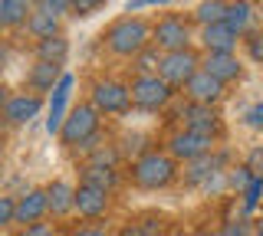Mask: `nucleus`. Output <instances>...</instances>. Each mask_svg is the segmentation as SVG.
Listing matches in <instances>:
<instances>
[{
    "instance_id": "c9c22d12",
    "label": "nucleus",
    "mask_w": 263,
    "mask_h": 236,
    "mask_svg": "<svg viewBox=\"0 0 263 236\" xmlns=\"http://www.w3.org/2000/svg\"><path fill=\"white\" fill-rule=\"evenodd\" d=\"M247 170L250 174H263V148H257L250 154V161H247Z\"/></svg>"
},
{
    "instance_id": "c03bdc74",
    "label": "nucleus",
    "mask_w": 263,
    "mask_h": 236,
    "mask_svg": "<svg viewBox=\"0 0 263 236\" xmlns=\"http://www.w3.org/2000/svg\"><path fill=\"white\" fill-rule=\"evenodd\" d=\"M204 236H208V233H204Z\"/></svg>"
},
{
    "instance_id": "a211bd4d",
    "label": "nucleus",
    "mask_w": 263,
    "mask_h": 236,
    "mask_svg": "<svg viewBox=\"0 0 263 236\" xmlns=\"http://www.w3.org/2000/svg\"><path fill=\"white\" fill-rule=\"evenodd\" d=\"M23 27H27V33L33 39H46V36H56V33H60V17H53V13L36 10V7H33Z\"/></svg>"
},
{
    "instance_id": "79ce46f5",
    "label": "nucleus",
    "mask_w": 263,
    "mask_h": 236,
    "mask_svg": "<svg viewBox=\"0 0 263 236\" xmlns=\"http://www.w3.org/2000/svg\"><path fill=\"white\" fill-rule=\"evenodd\" d=\"M0 27H4V0H0Z\"/></svg>"
},
{
    "instance_id": "72a5a7b5",
    "label": "nucleus",
    "mask_w": 263,
    "mask_h": 236,
    "mask_svg": "<svg viewBox=\"0 0 263 236\" xmlns=\"http://www.w3.org/2000/svg\"><path fill=\"white\" fill-rule=\"evenodd\" d=\"M217 236H250V226H247L243 220H237V223H227Z\"/></svg>"
},
{
    "instance_id": "f704fd0d",
    "label": "nucleus",
    "mask_w": 263,
    "mask_h": 236,
    "mask_svg": "<svg viewBox=\"0 0 263 236\" xmlns=\"http://www.w3.org/2000/svg\"><path fill=\"white\" fill-rule=\"evenodd\" d=\"M20 236H53V226H49V223H40V220H36V223H27V230H23Z\"/></svg>"
},
{
    "instance_id": "e433bc0d",
    "label": "nucleus",
    "mask_w": 263,
    "mask_h": 236,
    "mask_svg": "<svg viewBox=\"0 0 263 236\" xmlns=\"http://www.w3.org/2000/svg\"><path fill=\"white\" fill-rule=\"evenodd\" d=\"M247 125H250V128H263V105H253V109L247 112Z\"/></svg>"
},
{
    "instance_id": "4c0bfd02",
    "label": "nucleus",
    "mask_w": 263,
    "mask_h": 236,
    "mask_svg": "<svg viewBox=\"0 0 263 236\" xmlns=\"http://www.w3.org/2000/svg\"><path fill=\"white\" fill-rule=\"evenodd\" d=\"M112 161H115V151H112V148H102V151H96V154H92V164H105V167H112Z\"/></svg>"
},
{
    "instance_id": "393cba45",
    "label": "nucleus",
    "mask_w": 263,
    "mask_h": 236,
    "mask_svg": "<svg viewBox=\"0 0 263 236\" xmlns=\"http://www.w3.org/2000/svg\"><path fill=\"white\" fill-rule=\"evenodd\" d=\"M33 7L27 0H4V27H23Z\"/></svg>"
},
{
    "instance_id": "f03ea898",
    "label": "nucleus",
    "mask_w": 263,
    "mask_h": 236,
    "mask_svg": "<svg viewBox=\"0 0 263 236\" xmlns=\"http://www.w3.org/2000/svg\"><path fill=\"white\" fill-rule=\"evenodd\" d=\"M175 158L161 151H145L142 158L132 164V184L142 187V190H158V187H168L175 181Z\"/></svg>"
},
{
    "instance_id": "a19ab883",
    "label": "nucleus",
    "mask_w": 263,
    "mask_h": 236,
    "mask_svg": "<svg viewBox=\"0 0 263 236\" xmlns=\"http://www.w3.org/2000/svg\"><path fill=\"white\" fill-rule=\"evenodd\" d=\"M253 233H257V236H263V217L257 220V226H253Z\"/></svg>"
},
{
    "instance_id": "37998d69",
    "label": "nucleus",
    "mask_w": 263,
    "mask_h": 236,
    "mask_svg": "<svg viewBox=\"0 0 263 236\" xmlns=\"http://www.w3.org/2000/svg\"><path fill=\"white\" fill-rule=\"evenodd\" d=\"M7 59V53H4V46H0V62H4Z\"/></svg>"
},
{
    "instance_id": "dca6fc26",
    "label": "nucleus",
    "mask_w": 263,
    "mask_h": 236,
    "mask_svg": "<svg viewBox=\"0 0 263 236\" xmlns=\"http://www.w3.org/2000/svg\"><path fill=\"white\" fill-rule=\"evenodd\" d=\"M49 210L46 203V190H27L20 200H16V213H13V223H36L40 217H43Z\"/></svg>"
},
{
    "instance_id": "4be33fe9",
    "label": "nucleus",
    "mask_w": 263,
    "mask_h": 236,
    "mask_svg": "<svg viewBox=\"0 0 263 236\" xmlns=\"http://www.w3.org/2000/svg\"><path fill=\"white\" fill-rule=\"evenodd\" d=\"M69 56V43H66L63 33L56 36H46V39H36V59H46V62H63Z\"/></svg>"
},
{
    "instance_id": "f8f14e48",
    "label": "nucleus",
    "mask_w": 263,
    "mask_h": 236,
    "mask_svg": "<svg viewBox=\"0 0 263 236\" xmlns=\"http://www.w3.org/2000/svg\"><path fill=\"white\" fill-rule=\"evenodd\" d=\"M69 92H72V76H69V72H63L60 82L53 85V102H49V118H46V132L49 135H60L63 118H66V102H69Z\"/></svg>"
},
{
    "instance_id": "39448f33",
    "label": "nucleus",
    "mask_w": 263,
    "mask_h": 236,
    "mask_svg": "<svg viewBox=\"0 0 263 236\" xmlns=\"http://www.w3.org/2000/svg\"><path fill=\"white\" fill-rule=\"evenodd\" d=\"M96 132H99V109H96V105H76V109L63 118L60 138H63V144L76 148L82 138H89Z\"/></svg>"
},
{
    "instance_id": "6e6552de",
    "label": "nucleus",
    "mask_w": 263,
    "mask_h": 236,
    "mask_svg": "<svg viewBox=\"0 0 263 236\" xmlns=\"http://www.w3.org/2000/svg\"><path fill=\"white\" fill-rule=\"evenodd\" d=\"M181 89H184V95L191 102H197V105H214V102H220V95H224V82L214 79L211 72H204V69H197Z\"/></svg>"
},
{
    "instance_id": "ddd939ff",
    "label": "nucleus",
    "mask_w": 263,
    "mask_h": 236,
    "mask_svg": "<svg viewBox=\"0 0 263 236\" xmlns=\"http://www.w3.org/2000/svg\"><path fill=\"white\" fill-rule=\"evenodd\" d=\"M201 69L204 72H211L214 79H220V82H234V79H240V59H237L234 53H208L201 59Z\"/></svg>"
},
{
    "instance_id": "9b49d317",
    "label": "nucleus",
    "mask_w": 263,
    "mask_h": 236,
    "mask_svg": "<svg viewBox=\"0 0 263 236\" xmlns=\"http://www.w3.org/2000/svg\"><path fill=\"white\" fill-rule=\"evenodd\" d=\"M211 141H214V138L197 135V132H178V135L168 141V151H171V158L191 161V158H197V154H208V151L214 148Z\"/></svg>"
},
{
    "instance_id": "cd10ccee",
    "label": "nucleus",
    "mask_w": 263,
    "mask_h": 236,
    "mask_svg": "<svg viewBox=\"0 0 263 236\" xmlns=\"http://www.w3.org/2000/svg\"><path fill=\"white\" fill-rule=\"evenodd\" d=\"M36 10H46L53 17H66L69 13V0H36Z\"/></svg>"
},
{
    "instance_id": "4468645a",
    "label": "nucleus",
    "mask_w": 263,
    "mask_h": 236,
    "mask_svg": "<svg viewBox=\"0 0 263 236\" xmlns=\"http://www.w3.org/2000/svg\"><path fill=\"white\" fill-rule=\"evenodd\" d=\"M237 39H240V36H237L224 20H220V23H208V27L201 30V46L208 53H234Z\"/></svg>"
},
{
    "instance_id": "c85d7f7f",
    "label": "nucleus",
    "mask_w": 263,
    "mask_h": 236,
    "mask_svg": "<svg viewBox=\"0 0 263 236\" xmlns=\"http://www.w3.org/2000/svg\"><path fill=\"white\" fill-rule=\"evenodd\" d=\"M99 7H102V0H69V10L76 13V17H89Z\"/></svg>"
},
{
    "instance_id": "1a4fd4ad",
    "label": "nucleus",
    "mask_w": 263,
    "mask_h": 236,
    "mask_svg": "<svg viewBox=\"0 0 263 236\" xmlns=\"http://www.w3.org/2000/svg\"><path fill=\"white\" fill-rule=\"evenodd\" d=\"M72 210H79L82 217H102L109 210V190L96 184H79L72 194Z\"/></svg>"
},
{
    "instance_id": "5701e85b",
    "label": "nucleus",
    "mask_w": 263,
    "mask_h": 236,
    "mask_svg": "<svg viewBox=\"0 0 263 236\" xmlns=\"http://www.w3.org/2000/svg\"><path fill=\"white\" fill-rule=\"evenodd\" d=\"M227 13V0H201V4L194 7V20L201 23V27H208V23H220Z\"/></svg>"
},
{
    "instance_id": "58836bf2",
    "label": "nucleus",
    "mask_w": 263,
    "mask_h": 236,
    "mask_svg": "<svg viewBox=\"0 0 263 236\" xmlns=\"http://www.w3.org/2000/svg\"><path fill=\"white\" fill-rule=\"evenodd\" d=\"M72 236H105L102 226H82V230H76Z\"/></svg>"
},
{
    "instance_id": "7ed1b4c3",
    "label": "nucleus",
    "mask_w": 263,
    "mask_h": 236,
    "mask_svg": "<svg viewBox=\"0 0 263 236\" xmlns=\"http://www.w3.org/2000/svg\"><path fill=\"white\" fill-rule=\"evenodd\" d=\"M128 95H132V102H135L138 109H145V112H158V109H164V105L171 102L175 89L164 82L158 72H142V76H138L135 82L128 85Z\"/></svg>"
},
{
    "instance_id": "9d476101",
    "label": "nucleus",
    "mask_w": 263,
    "mask_h": 236,
    "mask_svg": "<svg viewBox=\"0 0 263 236\" xmlns=\"http://www.w3.org/2000/svg\"><path fill=\"white\" fill-rule=\"evenodd\" d=\"M40 109H43V99L33 92H23V95H10L4 105V121L7 125H27L30 118L40 115Z\"/></svg>"
},
{
    "instance_id": "2eb2a0df",
    "label": "nucleus",
    "mask_w": 263,
    "mask_h": 236,
    "mask_svg": "<svg viewBox=\"0 0 263 236\" xmlns=\"http://www.w3.org/2000/svg\"><path fill=\"white\" fill-rule=\"evenodd\" d=\"M184 118H187V132H197V135H208L214 138L220 132V118H217V112L211 109V105H197L191 102L184 109Z\"/></svg>"
},
{
    "instance_id": "f3484780",
    "label": "nucleus",
    "mask_w": 263,
    "mask_h": 236,
    "mask_svg": "<svg viewBox=\"0 0 263 236\" xmlns=\"http://www.w3.org/2000/svg\"><path fill=\"white\" fill-rule=\"evenodd\" d=\"M224 23L237 36H243L247 30H250V23H253V4L250 0H230L227 13H224Z\"/></svg>"
},
{
    "instance_id": "423d86ee",
    "label": "nucleus",
    "mask_w": 263,
    "mask_h": 236,
    "mask_svg": "<svg viewBox=\"0 0 263 236\" xmlns=\"http://www.w3.org/2000/svg\"><path fill=\"white\" fill-rule=\"evenodd\" d=\"M152 43L158 46L161 53L184 50V46L191 43V23H187L184 17H175V13H168V17H161V20L152 27Z\"/></svg>"
},
{
    "instance_id": "c756f323",
    "label": "nucleus",
    "mask_w": 263,
    "mask_h": 236,
    "mask_svg": "<svg viewBox=\"0 0 263 236\" xmlns=\"http://www.w3.org/2000/svg\"><path fill=\"white\" fill-rule=\"evenodd\" d=\"M16 213V200L13 197H0V226H10Z\"/></svg>"
},
{
    "instance_id": "20e7f679",
    "label": "nucleus",
    "mask_w": 263,
    "mask_h": 236,
    "mask_svg": "<svg viewBox=\"0 0 263 236\" xmlns=\"http://www.w3.org/2000/svg\"><path fill=\"white\" fill-rule=\"evenodd\" d=\"M201 69V59H197L194 50H171V53H161V62H158V76L168 82L171 89H181L194 72Z\"/></svg>"
},
{
    "instance_id": "6ab92c4d",
    "label": "nucleus",
    "mask_w": 263,
    "mask_h": 236,
    "mask_svg": "<svg viewBox=\"0 0 263 236\" xmlns=\"http://www.w3.org/2000/svg\"><path fill=\"white\" fill-rule=\"evenodd\" d=\"M60 76H63V62L40 59L36 66H33V72H30V85L36 89V92H46V89H53L56 82H60Z\"/></svg>"
},
{
    "instance_id": "f257e3e1",
    "label": "nucleus",
    "mask_w": 263,
    "mask_h": 236,
    "mask_svg": "<svg viewBox=\"0 0 263 236\" xmlns=\"http://www.w3.org/2000/svg\"><path fill=\"white\" fill-rule=\"evenodd\" d=\"M102 39H105V46H109V53L132 56V59H135V56L152 43V27H148L142 17H122L105 30Z\"/></svg>"
},
{
    "instance_id": "473e14b6",
    "label": "nucleus",
    "mask_w": 263,
    "mask_h": 236,
    "mask_svg": "<svg viewBox=\"0 0 263 236\" xmlns=\"http://www.w3.org/2000/svg\"><path fill=\"white\" fill-rule=\"evenodd\" d=\"M168 4H171V0H128L125 10L135 13V10H145V7H168Z\"/></svg>"
},
{
    "instance_id": "ea45409f",
    "label": "nucleus",
    "mask_w": 263,
    "mask_h": 236,
    "mask_svg": "<svg viewBox=\"0 0 263 236\" xmlns=\"http://www.w3.org/2000/svg\"><path fill=\"white\" fill-rule=\"evenodd\" d=\"M7 99H10V95H7V89L0 85V112H4V105H7Z\"/></svg>"
},
{
    "instance_id": "a878e982",
    "label": "nucleus",
    "mask_w": 263,
    "mask_h": 236,
    "mask_svg": "<svg viewBox=\"0 0 263 236\" xmlns=\"http://www.w3.org/2000/svg\"><path fill=\"white\" fill-rule=\"evenodd\" d=\"M135 59H138V72H152V69H158V62H161V50L155 43H148Z\"/></svg>"
},
{
    "instance_id": "0eeeda50",
    "label": "nucleus",
    "mask_w": 263,
    "mask_h": 236,
    "mask_svg": "<svg viewBox=\"0 0 263 236\" xmlns=\"http://www.w3.org/2000/svg\"><path fill=\"white\" fill-rule=\"evenodd\" d=\"M128 102H132L128 85L115 82V79H105V82L92 85V105L99 112H105V115H119V112H125Z\"/></svg>"
},
{
    "instance_id": "aec40b11",
    "label": "nucleus",
    "mask_w": 263,
    "mask_h": 236,
    "mask_svg": "<svg viewBox=\"0 0 263 236\" xmlns=\"http://www.w3.org/2000/svg\"><path fill=\"white\" fill-rule=\"evenodd\" d=\"M72 194H76V187H69L66 181H56L46 190L49 213H53V217H66V213H69V210H72Z\"/></svg>"
},
{
    "instance_id": "b1692460",
    "label": "nucleus",
    "mask_w": 263,
    "mask_h": 236,
    "mask_svg": "<svg viewBox=\"0 0 263 236\" xmlns=\"http://www.w3.org/2000/svg\"><path fill=\"white\" fill-rule=\"evenodd\" d=\"M82 184H96V187H102V190H112L115 174H112V167H105V164H86L82 167Z\"/></svg>"
},
{
    "instance_id": "2f4dec72",
    "label": "nucleus",
    "mask_w": 263,
    "mask_h": 236,
    "mask_svg": "<svg viewBox=\"0 0 263 236\" xmlns=\"http://www.w3.org/2000/svg\"><path fill=\"white\" fill-rule=\"evenodd\" d=\"M250 177H253V174H250L247 167H237L234 174H230V187H234V190H243V187L250 184Z\"/></svg>"
},
{
    "instance_id": "412c9836",
    "label": "nucleus",
    "mask_w": 263,
    "mask_h": 236,
    "mask_svg": "<svg viewBox=\"0 0 263 236\" xmlns=\"http://www.w3.org/2000/svg\"><path fill=\"white\" fill-rule=\"evenodd\" d=\"M217 164H220V161L214 158L211 151H208V154H197V158L187 161L184 181H187V184H204V181H208V177L214 174V170H217Z\"/></svg>"
},
{
    "instance_id": "bb28decb",
    "label": "nucleus",
    "mask_w": 263,
    "mask_h": 236,
    "mask_svg": "<svg viewBox=\"0 0 263 236\" xmlns=\"http://www.w3.org/2000/svg\"><path fill=\"white\" fill-rule=\"evenodd\" d=\"M260 194H263V177H260V174H253V177H250V184L243 187V210H247V213H250V210L260 203Z\"/></svg>"
},
{
    "instance_id": "7c9ffc66",
    "label": "nucleus",
    "mask_w": 263,
    "mask_h": 236,
    "mask_svg": "<svg viewBox=\"0 0 263 236\" xmlns=\"http://www.w3.org/2000/svg\"><path fill=\"white\" fill-rule=\"evenodd\" d=\"M247 53H250V59H253V62H263V30L247 39Z\"/></svg>"
}]
</instances>
